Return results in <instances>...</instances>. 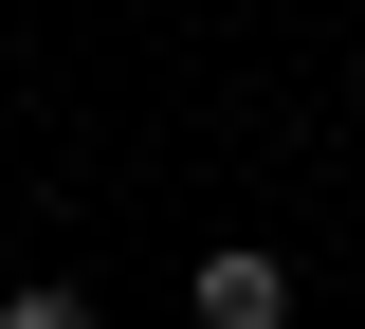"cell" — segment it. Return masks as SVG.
I'll return each mask as SVG.
<instances>
[{"mask_svg": "<svg viewBox=\"0 0 365 329\" xmlns=\"http://www.w3.org/2000/svg\"><path fill=\"white\" fill-rule=\"evenodd\" d=\"M182 311L201 329H292V256H274V238H220V256L182 275Z\"/></svg>", "mask_w": 365, "mask_h": 329, "instance_id": "1", "label": "cell"}, {"mask_svg": "<svg viewBox=\"0 0 365 329\" xmlns=\"http://www.w3.org/2000/svg\"><path fill=\"white\" fill-rule=\"evenodd\" d=\"M0 329H91V293H55V275H37V293H0Z\"/></svg>", "mask_w": 365, "mask_h": 329, "instance_id": "2", "label": "cell"}]
</instances>
